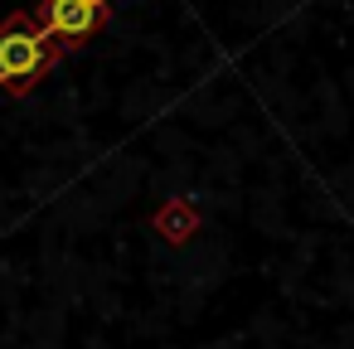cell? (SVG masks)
I'll return each instance as SVG.
<instances>
[{
  "mask_svg": "<svg viewBox=\"0 0 354 349\" xmlns=\"http://www.w3.org/2000/svg\"><path fill=\"white\" fill-rule=\"evenodd\" d=\"M54 64H59V39L35 20V10L0 20V88L30 93Z\"/></svg>",
  "mask_w": 354,
  "mask_h": 349,
  "instance_id": "6da1fadb",
  "label": "cell"
},
{
  "mask_svg": "<svg viewBox=\"0 0 354 349\" xmlns=\"http://www.w3.org/2000/svg\"><path fill=\"white\" fill-rule=\"evenodd\" d=\"M112 6L117 0H39L35 20L59 39V49H73V44H88L107 25Z\"/></svg>",
  "mask_w": 354,
  "mask_h": 349,
  "instance_id": "7a4b0ae2",
  "label": "cell"
}]
</instances>
